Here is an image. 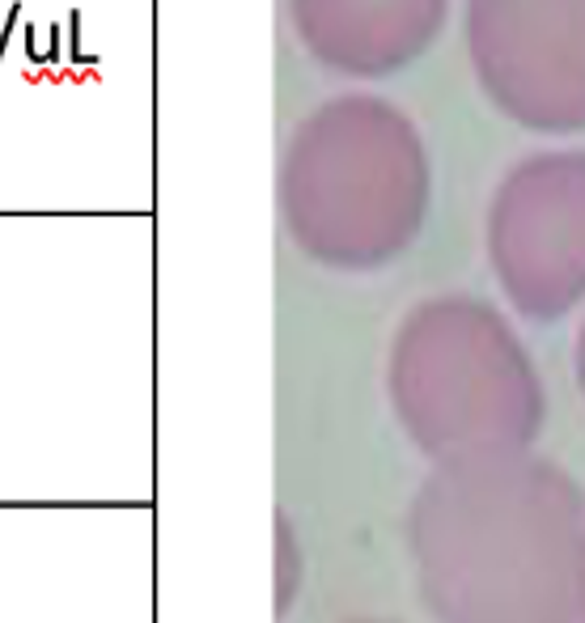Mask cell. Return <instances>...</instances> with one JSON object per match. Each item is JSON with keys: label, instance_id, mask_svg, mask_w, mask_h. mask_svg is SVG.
I'll use <instances>...</instances> for the list:
<instances>
[{"label": "cell", "instance_id": "6da1fadb", "mask_svg": "<svg viewBox=\"0 0 585 623\" xmlns=\"http://www.w3.org/2000/svg\"><path fill=\"white\" fill-rule=\"evenodd\" d=\"M471 43L492 102L539 132L585 128V0H471Z\"/></svg>", "mask_w": 585, "mask_h": 623}]
</instances>
